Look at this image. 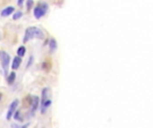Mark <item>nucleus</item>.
Returning a JSON list of instances; mask_svg holds the SVG:
<instances>
[{
	"label": "nucleus",
	"mask_w": 153,
	"mask_h": 128,
	"mask_svg": "<svg viewBox=\"0 0 153 128\" xmlns=\"http://www.w3.org/2000/svg\"><path fill=\"white\" fill-rule=\"evenodd\" d=\"M44 37H45V35L40 29H39L37 27H29L25 30L24 38H23V39H22V42L27 43L31 39H33V38L43 39Z\"/></svg>",
	"instance_id": "1"
},
{
	"label": "nucleus",
	"mask_w": 153,
	"mask_h": 128,
	"mask_svg": "<svg viewBox=\"0 0 153 128\" xmlns=\"http://www.w3.org/2000/svg\"><path fill=\"white\" fill-rule=\"evenodd\" d=\"M10 60H11V57L9 53H7L6 51H3V50L0 51V62H1V66H2L3 71L6 77L8 75Z\"/></svg>",
	"instance_id": "2"
},
{
	"label": "nucleus",
	"mask_w": 153,
	"mask_h": 128,
	"mask_svg": "<svg viewBox=\"0 0 153 128\" xmlns=\"http://www.w3.org/2000/svg\"><path fill=\"white\" fill-rule=\"evenodd\" d=\"M48 8H49L48 4H46V3H40V5L37 7H35L34 10H33L34 17L36 18L37 20L41 19L46 14L47 11H48Z\"/></svg>",
	"instance_id": "3"
},
{
	"label": "nucleus",
	"mask_w": 153,
	"mask_h": 128,
	"mask_svg": "<svg viewBox=\"0 0 153 128\" xmlns=\"http://www.w3.org/2000/svg\"><path fill=\"white\" fill-rule=\"evenodd\" d=\"M18 105H19V101L17 99H15V101H12V103L9 105V108H8V110L6 113V119L7 120H10L12 118H13V115H14L15 111L17 110Z\"/></svg>",
	"instance_id": "4"
},
{
	"label": "nucleus",
	"mask_w": 153,
	"mask_h": 128,
	"mask_svg": "<svg viewBox=\"0 0 153 128\" xmlns=\"http://www.w3.org/2000/svg\"><path fill=\"white\" fill-rule=\"evenodd\" d=\"M29 102L31 106V112L32 114L35 113L38 109H39V103H40V98L38 96H30V100H29Z\"/></svg>",
	"instance_id": "5"
},
{
	"label": "nucleus",
	"mask_w": 153,
	"mask_h": 128,
	"mask_svg": "<svg viewBox=\"0 0 153 128\" xmlns=\"http://www.w3.org/2000/svg\"><path fill=\"white\" fill-rule=\"evenodd\" d=\"M22 64V57L20 56H16L14 58V61H13V63H12V68L14 69V71H16L20 68Z\"/></svg>",
	"instance_id": "6"
},
{
	"label": "nucleus",
	"mask_w": 153,
	"mask_h": 128,
	"mask_svg": "<svg viewBox=\"0 0 153 128\" xmlns=\"http://www.w3.org/2000/svg\"><path fill=\"white\" fill-rule=\"evenodd\" d=\"M14 12H15V7L14 6H7L1 12V15L4 16V17H7L10 14H13Z\"/></svg>",
	"instance_id": "7"
},
{
	"label": "nucleus",
	"mask_w": 153,
	"mask_h": 128,
	"mask_svg": "<svg viewBox=\"0 0 153 128\" xmlns=\"http://www.w3.org/2000/svg\"><path fill=\"white\" fill-rule=\"evenodd\" d=\"M15 78H16V74L15 71H12L9 75L6 76V80H7V83L8 85H13L15 81Z\"/></svg>",
	"instance_id": "8"
},
{
	"label": "nucleus",
	"mask_w": 153,
	"mask_h": 128,
	"mask_svg": "<svg viewBox=\"0 0 153 128\" xmlns=\"http://www.w3.org/2000/svg\"><path fill=\"white\" fill-rule=\"evenodd\" d=\"M49 45L50 53H54V52L57 49V43H56V40L55 38H51V39L49 40Z\"/></svg>",
	"instance_id": "9"
},
{
	"label": "nucleus",
	"mask_w": 153,
	"mask_h": 128,
	"mask_svg": "<svg viewBox=\"0 0 153 128\" xmlns=\"http://www.w3.org/2000/svg\"><path fill=\"white\" fill-rule=\"evenodd\" d=\"M16 53H17V55H18V56L23 57V56L25 55V53H26V48H25V46H23V45L20 46V47L17 49Z\"/></svg>",
	"instance_id": "10"
},
{
	"label": "nucleus",
	"mask_w": 153,
	"mask_h": 128,
	"mask_svg": "<svg viewBox=\"0 0 153 128\" xmlns=\"http://www.w3.org/2000/svg\"><path fill=\"white\" fill-rule=\"evenodd\" d=\"M13 116H14V118H15V120H16V121H20V122H22V114H21V112H20L19 110H17V111L15 110Z\"/></svg>",
	"instance_id": "11"
},
{
	"label": "nucleus",
	"mask_w": 153,
	"mask_h": 128,
	"mask_svg": "<svg viewBox=\"0 0 153 128\" xmlns=\"http://www.w3.org/2000/svg\"><path fill=\"white\" fill-rule=\"evenodd\" d=\"M21 17H22V12H21V11H18L17 13H15V14H13V19L15 21L19 20Z\"/></svg>",
	"instance_id": "12"
},
{
	"label": "nucleus",
	"mask_w": 153,
	"mask_h": 128,
	"mask_svg": "<svg viewBox=\"0 0 153 128\" xmlns=\"http://www.w3.org/2000/svg\"><path fill=\"white\" fill-rule=\"evenodd\" d=\"M33 4H34L33 0H27V2H26V6H27V9H28V10H30V9L32 7Z\"/></svg>",
	"instance_id": "13"
},
{
	"label": "nucleus",
	"mask_w": 153,
	"mask_h": 128,
	"mask_svg": "<svg viewBox=\"0 0 153 128\" xmlns=\"http://www.w3.org/2000/svg\"><path fill=\"white\" fill-rule=\"evenodd\" d=\"M33 60H34V58H33V56H30V58H29V60H28V62H27V68H29L31 65H32V63H33Z\"/></svg>",
	"instance_id": "14"
},
{
	"label": "nucleus",
	"mask_w": 153,
	"mask_h": 128,
	"mask_svg": "<svg viewBox=\"0 0 153 128\" xmlns=\"http://www.w3.org/2000/svg\"><path fill=\"white\" fill-rule=\"evenodd\" d=\"M23 2H24V0H18V1H17V4H18V5H22Z\"/></svg>",
	"instance_id": "15"
},
{
	"label": "nucleus",
	"mask_w": 153,
	"mask_h": 128,
	"mask_svg": "<svg viewBox=\"0 0 153 128\" xmlns=\"http://www.w3.org/2000/svg\"><path fill=\"white\" fill-rule=\"evenodd\" d=\"M1 98H2V94H0V101H1Z\"/></svg>",
	"instance_id": "16"
}]
</instances>
